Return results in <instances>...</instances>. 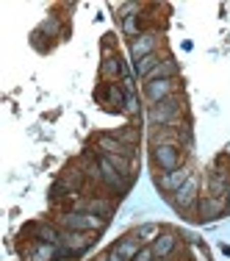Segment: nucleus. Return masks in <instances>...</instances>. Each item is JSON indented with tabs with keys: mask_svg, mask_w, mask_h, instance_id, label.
Here are the masks:
<instances>
[{
	"mask_svg": "<svg viewBox=\"0 0 230 261\" xmlns=\"http://www.w3.org/2000/svg\"><path fill=\"white\" fill-rule=\"evenodd\" d=\"M147 120L153 122V128H169V125L183 122L186 120V100H183V95H172L169 100H164L158 106H150Z\"/></svg>",
	"mask_w": 230,
	"mask_h": 261,
	"instance_id": "nucleus-1",
	"label": "nucleus"
},
{
	"mask_svg": "<svg viewBox=\"0 0 230 261\" xmlns=\"http://www.w3.org/2000/svg\"><path fill=\"white\" fill-rule=\"evenodd\" d=\"M55 225H59L61 231H80V233H100V231H105L103 217L92 214V211H80V208H72V211L59 214Z\"/></svg>",
	"mask_w": 230,
	"mask_h": 261,
	"instance_id": "nucleus-2",
	"label": "nucleus"
},
{
	"mask_svg": "<svg viewBox=\"0 0 230 261\" xmlns=\"http://www.w3.org/2000/svg\"><path fill=\"white\" fill-rule=\"evenodd\" d=\"M97 164H100V184L108 192H114V195H125V192L130 189V178L122 175V172L108 161V156H97Z\"/></svg>",
	"mask_w": 230,
	"mask_h": 261,
	"instance_id": "nucleus-3",
	"label": "nucleus"
},
{
	"mask_svg": "<svg viewBox=\"0 0 230 261\" xmlns=\"http://www.w3.org/2000/svg\"><path fill=\"white\" fill-rule=\"evenodd\" d=\"M183 153L186 150L180 145H158L150 150V159L161 172H172L178 167H183Z\"/></svg>",
	"mask_w": 230,
	"mask_h": 261,
	"instance_id": "nucleus-4",
	"label": "nucleus"
},
{
	"mask_svg": "<svg viewBox=\"0 0 230 261\" xmlns=\"http://www.w3.org/2000/svg\"><path fill=\"white\" fill-rule=\"evenodd\" d=\"M172 95H180V81L169 78V81H145V100L150 106H158L164 100H169Z\"/></svg>",
	"mask_w": 230,
	"mask_h": 261,
	"instance_id": "nucleus-5",
	"label": "nucleus"
},
{
	"mask_svg": "<svg viewBox=\"0 0 230 261\" xmlns=\"http://www.w3.org/2000/svg\"><path fill=\"white\" fill-rule=\"evenodd\" d=\"M172 203H175L178 211H197V203H200V178H197V172H191L189 181L172 195Z\"/></svg>",
	"mask_w": 230,
	"mask_h": 261,
	"instance_id": "nucleus-6",
	"label": "nucleus"
},
{
	"mask_svg": "<svg viewBox=\"0 0 230 261\" xmlns=\"http://www.w3.org/2000/svg\"><path fill=\"white\" fill-rule=\"evenodd\" d=\"M161 45H164V36H161L158 31H145L141 36H136V39L130 42V56H133V61H139V59H145V56L158 53Z\"/></svg>",
	"mask_w": 230,
	"mask_h": 261,
	"instance_id": "nucleus-7",
	"label": "nucleus"
},
{
	"mask_svg": "<svg viewBox=\"0 0 230 261\" xmlns=\"http://www.w3.org/2000/svg\"><path fill=\"white\" fill-rule=\"evenodd\" d=\"M97 100L105 111H125V86L120 84H103L97 89Z\"/></svg>",
	"mask_w": 230,
	"mask_h": 261,
	"instance_id": "nucleus-8",
	"label": "nucleus"
},
{
	"mask_svg": "<svg viewBox=\"0 0 230 261\" xmlns=\"http://www.w3.org/2000/svg\"><path fill=\"white\" fill-rule=\"evenodd\" d=\"M25 261H55V258H67L70 253L61 245H47V242H31V247L25 253ZM72 258V256H70Z\"/></svg>",
	"mask_w": 230,
	"mask_h": 261,
	"instance_id": "nucleus-9",
	"label": "nucleus"
},
{
	"mask_svg": "<svg viewBox=\"0 0 230 261\" xmlns=\"http://www.w3.org/2000/svg\"><path fill=\"white\" fill-rule=\"evenodd\" d=\"M189 178H191V167L183 164V167H178V170H172V172H161V175H155V186H158L161 192H166V195H175Z\"/></svg>",
	"mask_w": 230,
	"mask_h": 261,
	"instance_id": "nucleus-10",
	"label": "nucleus"
},
{
	"mask_svg": "<svg viewBox=\"0 0 230 261\" xmlns=\"http://www.w3.org/2000/svg\"><path fill=\"white\" fill-rule=\"evenodd\" d=\"M95 245V233H80V231H64L61 233V247L70 256H80Z\"/></svg>",
	"mask_w": 230,
	"mask_h": 261,
	"instance_id": "nucleus-11",
	"label": "nucleus"
},
{
	"mask_svg": "<svg viewBox=\"0 0 230 261\" xmlns=\"http://www.w3.org/2000/svg\"><path fill=\"white\" fill-rule=\"evenodd\" d=\"M227 211V200L225 197H214V195H205L200 197V203H197V220H216V217H222Z\"/></svg>",
	"mask_w": 230,
	"mask_h": 261,
	"instance_id": "nucleus-12",
	"label": "nucleus"
},
{
	"mask_svg": "<svg viewBox=\"0 0 230 261\" xmlns=\"http://www.w3.org/2000/svg\"><path fill=\"white\" fill-rule=\"evenodd\" d=\"M97 150H100V156H128V159H133L136 147L122 145L114 134H100L97 136Z\"/></svg>",
	"mask_w": 230,
	"mask_h": 261,
	"instance_id": "nucleus-13",
	"label": "nucleus"
},
{
	"mask_svg": "<svg viewBox=\"0 0 230 261\" xmlns=\"http://www.w3.org/2000/svg\"><path fill=\"white\" fill-rule=\"evenodd\" d=\"M122 75H125V64H122L120 56H105V59L100 61V78L103 84H117Z\"/></svg>",
	"mask_w": 230,
	"mask_h": 261,
	"instance_id": "nucleus-14",
	"label": "nucleus"
},
{
	"mask_svg": "<svg viewBox=\"0 0 230 261\" xmlns=\"http://www.w3.org/2000/svg\"><path fill=\"white\" fill-rule=\"evenodd\" d=\"M28 231L34 233V242H47V245H61V233H64L53 222H34Z\"/></svg>",
	"mask_w": 230,
	"mask_h": 261,
	"instance_id": "nucleus-15",
	"label": "nucleus"
},
{
	"mask_svg": "<svg viewBox=\"0 0 230 261\" xmlns=\"http://www.w3.org/2000/svg\"><path fill=\"white\" fill-rule=\"evenodd\" d=\"M175 247H178V233H172V231H161V236L153 242L155 258H169Z\"/></svg>",
	"mask_w": 230,
	"mask_h": 261,
	"instance_id": "nucleus-16",
	"label": "nucleus"
},
{
	"mask_svg": "<svg viewBox=\"0 0 230 261\" xmlns=\"http://www.w3.org/2000/svg\"><path fill=\"white\" fill-rule=\"evenodd\" d=\"M178 72H180L178 61L172 59V56H164V61H161L145 81H169V78H178Z\"/></svg>",
	"mask_w": 230,
	"mask_h": 261,
	"instance_id": "nucleus-17",
	"label": "nucleus"
},
{
	"mask_svg": "<svg viewBox=\"0 0 230 261\" xmlns=\"http://www.w3.org/2000/svg\"><path fill=\"white\" fill-rule=\"evenodd\" d=\"M80 211H92V214L108 220V214L114 211V203H111L108 197H89L86 203H80Z\"/></svg>",
	"mask_w": 230,
	"mask_h": 261,
	"instance_id": "nucleus-18",
	"label": "nucleus"
},
{
	"mask_svg": "<svg viewBox=\"0 0 230 261\" xmlns=\"http://www.w3.org/2000/svg\"><path fill=\"white\" fill-rule=\"evenodd\" d=\"M227 189H230L227 172H219V170L211 172V175H208V195H214V197H225V195H227Z\"/></svg>",
	"mask_w": 230,
	"mask_h": 261,
	"instance_id": "nucleus-19",
	"label": "nucleus"
},
{
	"mask_svg": "<svg viewBox=\"0 0 230 261\" xmlns=\"http://www.w3.org/2000/svg\"><path fill=\"white\" fill-rule=\"evenodd\" d=\"M161 61H164V56H161V53L145 56V59L133 61V72H136V75H139V78H147V75H150V72L155 70V67L161 64Z\"/></svg>",
	"mask_w": 230,
	"mask_h": 261,
	"instance_id": "nucleus-20",
	"label": "nucleus"
},
{
	"mask_svg": "<svg viewBox=\"0 0 230 261\" xmlns=\"http://www.w3.org/2000/svg\"><path fill=\"white\" fill-rule=\"evenodd\" d=\"M114 250L120 253L122 258L133 261V258H136V253L141 250V242L136 239V236H125V239H120V242H117V245H114Z\"/></svg>",
	"mask_w": 230,
	"mask_h": 261,
	"instance_id": "nucleus-21",
	"label": "nucleus"
},
{
	"mask_svg": "<svg viewBox=\"0 0 230 261\" xmlns=\"http://www.w3.org/2000/svg\"><path fill=\"white\" fill-rule=\"evenodd\" d=\"M61 181L67 184V189H70L72 195H78L80 186H83V181H89V178H86V172H83V170H78V167H70V170H67L64 175H61Z\"/></svg>",
	"mask_w": 230,
	"mask_h": 261,
	"instance_id": "nucleus-22",
	"label": "nucleus"
},
{
	"mask_svg": "<svg viewBox=\"0 0 230 261\" xmlns=\"http://www.w3.org/2000/svg\"><path fill=\"white\" fill-rule=\"evenodd\" d=\"M122 34H125L130 42H133L136 36L145 34V22H141V14H130V17H125V20H122Z\"/></svg>",
	"mask_w": 230,
	"mask_h": 261,
	"instance_id": "nucleus-23",
	"label": "nucleus"
},
{
	"mask_svg": "<svg viewBox=\"0 0 230 261\" xmlns=\"http://www.w3.org/2000/svg\"><path fill=\"white\" fill-rule=\"evenodd\" d=\"M133 236L141 242V245H153V242L161 236V228L155 225V222H145V225L136 228V233H133Z\"/></svg>",
	"mask_w": 230,
	"mask_h": 261,
	"instance_id": "nucleus-24",
	"label": "nucleus"
},
{
	"mask_svg": "<svg viewBox=\"0 0 230 261\" xmlns=\"http://www.w3.org/2000/svg\"><path fill=\"white\" fill-rule=\"evenodd\" d=\"M39 34L45 36V39H59V36H61V20L55 14L45 17V20H42V25H39Z\"/></svg>",
	"mask_w": 230,
	"mask_h": 261,
	"instance_id": "nucleus-25",
	"label": "nucleus"
},
{
	"mask_svg": "<svg viewBox=\"0 0 230 261\" xmlns=\"http://www.w3.org/2000/svg\"><path fill=\"white\" fill-rule=\"evenodd\" d=\"M114 136L122 142V145H128V147H136V142H139V130H136L133 125H122Z\"/></svg>",
	"mask_w": 230,
	"mask_h": 261,
	"instance_id": "nucleus-26",
	"label": "nucleus"
},
{
	"mask_svg": "<svg viewBox=\"0 0 230 261\" xmlns=\"http://www.w3.org/2000/svg\"><path fill=\"white\" fill-rule=\"evenodd\" d=\"M125 114L139 117V97L133 95V89H130V81H125Z\"/></svg>",
	"mask_w": 230,
	"mask_h": 261,
	"instance_id": "nucleus-27",
	"label": "nucleus"
},
{
	"mask_svg": "<svg viewBox=\"0 0 230 261\" xmlns=\"http://www.w3.org/2000/svg\"><path fill=\"white\" fill-rule=\"evenodd\" d=\"M133 261H155V253H153V245H141V250L136 253Z\"/></svg>",
	"mask_w": 230,
	"mask_h": 261,
	"instance_id": "nucleus-28",
	"label": "nucleus"
},
{
	"mask_svg": "<svg viewBox=\"0 0 230 261\" xmlns=\"http://www.w3.org/2000/svg\"><path fill=\"white\" fill-rule=\"evenodd\" d=\"M108 258H111V261H128V258H122L120 253L114 250V247H111V250H108Z\"/></svg>",
	"mask_w": 230,
	"mask_h": 261,
	"instance_id": "nucleus-29",
	"label": "nucleus"
},
{
	"mask_svg": "<svg viewBox=\"0 0 230 261\" xmlns=\"http://www.w3.org/2000/svg\"><path fill=\"white\" fill-rule=\"evenodd\" d=\"M95 261H111V258H108V253H103V256H97Z\"/></svg>",
	"mask_w": 230,
	"mask_h": 261,
	"instance_id": "nucleus-30",
	"label": "nucleus"
},
{
	"mask_svg": "<svg viewBox=\"0 0 230 261\" xmlns=\"http://www.w3.org/2000/svg\"><path fill=\"white\" fill-rule=\"evenodd\" d=\"M55 261H70V256H67V258H55Z\"/></svg>",
	"mask_w": 230,
	"mask_h": 261,
	"instance_id": "nucleus-31",
	"label": "nucleus"
},
{
	"mask_svg": "<svg viewBox=\"0 0 230 261\" xmlns=\"http://www.w3.org/2000/svg\"><path fill=\"white\" fill-rule=\"evenodd\" d=\"M155 261H164V258H155Z\"/></svg>",
	"mask_w": 230,
	"mask_h": 261,
	"instance_id": "nucleus-32",
	"label": "nucleus"
}]
</instances>
